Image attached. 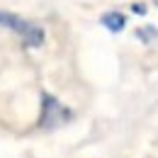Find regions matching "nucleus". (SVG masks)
I'll return each mask as SVG.
<instances>
[{"instance_id":"3","label":"nucleus","mask_w":158,"mask_h":158,"mask_svg":"<svg viewBox=\"0 0 158 158\" xmlns=\"http://www.w3.org/2000/svg\"><path fill=\"white\" fill-rule=\"evenodd\" d=\"M100 22H102V27L105 29H110V32H122L124 27H127V15L124 12H119V10H110V12H105L102 17H100Z\"/></svg>"},{"instance_id":"6","label":"nucleus","mask_w":158,"mask_h":158,"mask_svg":"<svg viewBox=\"0 0 158 158\" xmlns=\"http://www.w3.org/2000/svg\"><path fill=\"white\" fill-rule=\"evenodd\" d=\"M156 7H158V0H156Z\"/></svg>"},{"instance_id":"2","label":"nucleus","mask_w":158,"mask_h":158,"mask_svg":"<svg viewBox=\"0 0 158 158\" xmlns=\"http://www.w3.org/2000/svg\"><path fill=\"white\" fill-rule=\"evenodd\" d=\"M71 119H73L71 107H66L51 93H41V107H39V119H37L39 129H59Z\"/></svg>"},{"instance_id":"4","label":"nucleus","mask_w":158,"mask_h":158,"mask_svg":"<svg viewBox=\"0 0 158 158\" xmlns=\"http://www.w3.org/2000/svg\"><path fill=\"white\" fill-rule=\"evenodd\" d=\"M136 37L143 41V44H148L151 39H156V37H158V29H156V27H151V24H148V27H139Z\"/></svg>"},{"instance_id":"1","label":"nucleus","mask_w":158,"mask_h":158,"mask_svg":"<svg viewBox=\"0 0 158 158\" xmlns=\"http://www.w3.org/2000/svg\"><path fill=\"white\" fill-rule=\"evenodd\" d=\"M0 27H7L10 32H15L22 39V44L29 46V49H37V46L44 44V29L37 22H29L24 17H20V15H15V12L0 10Z\"/></svg>"},{"instance_id":"5","label":"nucleus","mask_w":158,"mask_h":158,"mask_svg":"<svg viewBox=\"0 0 158 158\" xmlns=\"http://www.w3.org/2000/svg\"><path fill=\"white\" fill-rule=\"evenodd\" d=\"M131 10H134V15H146V5L143 2H134Z\"/></svg>"}]
</instances>
